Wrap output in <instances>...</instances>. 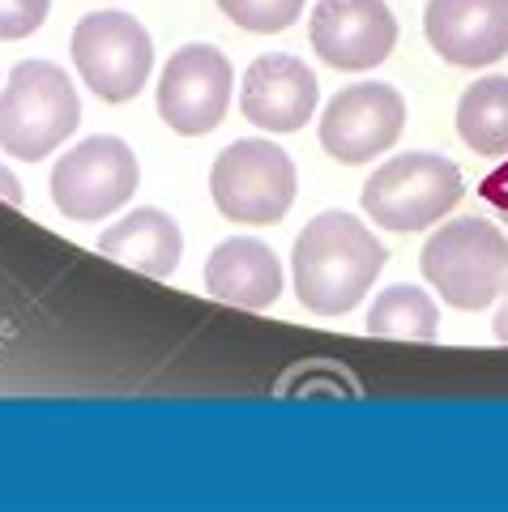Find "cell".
Listing matches in <instances>:
<instances>
[{"mask_svg": "<svg viewBox=\"0 0 508 512\" xmlns=\"http://www.w3.org/2000/svg\"><path fill=\"white\" fill-rule=\"evenodd\" d=\"M457 133L483 158L508 154V77L491 73L479 77L457 103Z\"/></svg>", "mask_w": 508, "mask_h": 512, "instance_id": "cell-15", "label": "cell"}, {"mask_svg": "<svg viewBox=\"0 0 508 512\" xmlns=\"http://www.w3.org/2000/svg\"><path fill=\"white\" fill-rule=\"evenodd\" d=\"M385 261V244L355 214H316L291 248L295 295L312 316H346L368 299Z\"/></svg>", "mask_w": 508, "mask_h": 512, "instance_id": "cell-1", "label": "cell"}, {"mask_svg": "<svg viewBox=\"0 0 508 512\" xmlns=\"http://www.w3.org/2000/svg\"><path fill=\"white\" fill-rule=\"evenodd\" d=\"M73 64L103 103H129L150 82L154 43L133 13L99 9L73 30Z\"/></svg>", "mask_w": 508, "mask_h": 512, "instance_id": "cell-6", "label": "cell"}, {"mask_svg": "<svg viewBox=\"0 0 508 512\" xmlns=\"http://www.w3.org/2000/svg\"><path fill=\"white\" fill-rule=\"evenodd\" d=\"M52 0H0V39L5 43H18L26 35H35L43 26Z\"/></svg>", "mask_w": 508, "mask_h": 512, "instance_id": "cell-18", "label": "cell"}, {"mask_svg": "<svg viewBox=\"0 0 508 512\" xmlns=\"http://www.w3.org/2000/svg\"><path fill=\"white\" fill-rule=\"evenodd\" d=\"M483 201L500 214V222L508 227V163H504V167H496V171H491L487 180H483Z\"/></svg>", "mask_w": 508, "mask_h": 512, "instance_id": "cell-19", "label": "cell"}, {"mask_svg": "<svg viewBox=\"0 0 508 512\" xmlns=\"http://www.w3.org/2000/svg\"><path fill=\"white\" fill-rule=\"evenodd\" d=\"M466 180L449 158L410 150L389 163H380L368 184H363V210L372 214L376 227L415 235L436 227L444 214H453V205L462 201Z\"/></svg>", "mask_w": 508, "mask_h": 512, "instance_id": "cell-4", "label": "cell"}, {"mask_svg": "<svg viewBox=\"0 0 508 512\" xmlns=\"http://www.w3.org/2000/svg\"><path fill=\"white\" fill-rule=\"evenodd\" d=\"M308 39L329 69L363 73L398 47V18L385 0H316Z\"/></svg>", "mask_w": 508, "mask_h": 512, "instance_id": "cell-10", "label": "cell"}, {"mask_svg": "<svg viewBox=\"0 0 508 512\" xmlns=\"http://www.w3.org/2000/svg\"><path fill=\"white\" fill-rule=\"evenodd\" d=\"M99 252L107 261L137 269V274L171 278L180 269V256H184V235H180V222L171 214L154 210V205H141V210L124 214L116 227H107L99 235Z\"/></svg>", "mask_w": 508, "mask_h": 512, "instance_id": "cell-14", "label": "cell"}, {"mask_svg": "<svg viewBox=\"0 0 508 512\" xmlns=\"http://www.w3.org/2000/svg\"><path fill=\"white\" fill-rule=\"evenodd\" d=\"M0 197H5L9 205H22V184L13 180L9 171H0Z\"/></svg>", "mask_w": 508, "mask_h": 512, "instance_id": "cell-20", "label": "cell"}, {"mask_svg": "<svg viewBox=\"0 0 508 512\" xmlns=\"http://www.w3.org/2000/svg\"><path fill=\"white\" fill-rule=\"evenodd\" d=\"M491 333H496V338L508 346V299L500 303V312H496V320H491Z\"/></svg>", "mask_w": 508, "mask_h": 512, "instance_id": "cell-21", "label": "cell"}, {"mask_svg": "<svg viewBox=\"0 0 508 512\" xmlns=\"http://www.w3.org/2000/svg\"><path fill=\"white\" fill-rule=\"evenodd\" d=\"M368 333L372 338H402V342H436L440 308L419 286H406V282L389 286V291H380L372 299Z\"/></svg>", "mask_w": 508, "mask_h": 512, "instance_id": "cell-16", "label": "cell"}, {"mask_svg": "<svg viewBox=\"0 0 508 512\" xmlns=\"http://www.w3.org/2000/svg\"><path fill=\"white\" fill-rule=\"evenodd\" d=\"M235 69L210 43H188L163 64L158 77V116L171 133L205 137L222 124L231 107Z\"/></svg>", "mask_w": 508, "mask_h": 512, "instance_id": "cell-8", "label": "cell"}, {"mask_svg": "<svg viewBox=\"0 0 508 512\" xmlns=\"http://www.w3.org/2000/svg\"><path fill=\"white\" fill-rule=\"evenodd\" d=\"M218 9L248 35H278L299 22L304 0H218Z\"/></svg>", "mask_w": 508, "mask_h": 512, "instance_id": "cell-17", "label": "cell"}, {"mask_svg": "<svg viewBox=\"0 0 508 512\" xmlns=\"http://www.w3.org/2000/svg\"><path fill=\"white\" fill-rule=\"evenodd\" d=\"M406 128V99L385 82H359L329 99L321 116V150L342 167H363L385 154Z\"/></svg>", "mask_w": 508, "mask_h": 512, "instance_id": "cell-9", "label": "cell"}, {"mask_svg": "<svg viewBox=\"0 0 508 512\" xmlns=\"http://www.w3.org/2000/svg\"><path fill=\"white\" fill-rule=\"evenodd\" d=\"M205 291L222 303H235V308L261 312L282 295V261L261 239H222L205 261Z\"/></svg>", "mask_w": 508, "mask_h": 512, "instance_id": "cell-13", "label": "cell"}, {"mask_svg": "<svg viewBox=\"0 0 508 512\" xmlns=\"http://www.w3.org/2000/svg\"><path fill=\"white\" fill-rule=\"evenodd\" d=\"M316 99H321L316 73L287 52L257 56L240 86L244 120L257 124L261 133H299L316 116Z\"/></svg>", "mask_w": 508, "mask_h": 512, "instance_id": "cell-12", "label": "cell"}, {"mask_svg": "<svg viewBox=\"0 0 508 512\" xmlns=\"http://www.w3.org/2000/svg\"><path fill=\"white\" fill-rule=\"evenodd\" d=\"M82 124V99L69 73L52 60H22L0 90V150L39 163L60 150Z\"/></svg>", "mask_w": 508, "mask_h": 512, "instance_id": "cell-3", "label": "cell"}, {"mask_svg": "<svg viewBox=\"0 0 508 512\" xmlns=\"http://www.w3.org/2000/svg\"><path fill=\"white\" fill-rule=\"evenodd\" d=\"M299 192L291 154L265 137H244L214 158L210 197L222 218L244 227H274L287 218Z\"/></svg>", "mask_w": 508, "mask_h": 512, "instance_id": "cell-5", "label": "cell"}, {"mask_svg": "<svg viewBox=\"0 0 508 512\" xmlns=\"http://www.w3.org/2000/svg\"><path fill=\"white\" fill-rule=\"evenodd\" d=\"M137 184V154L120 137H86L52 167V201L73 222H99L124 210Z\"/></svg>", "mask_w": 508, "mask_h": 512, "instance_id": "cell-7", "label": "cell"}, {"mask_svg": "<svg viewBox=\"0 0 508 512\" xmlns=\"http://www.w3.org/2000/svg\"><path fill=\"white\" fill-rule=\"evenodd\" d=\"M423 30L453 69H483L508 56V0H427Z\"/></svg>", "mask_w": 508, "mask_h": 512, "instance_id": "cell-11", "label": "cell"}, {"mask_svg": "<svg viewBox=\"0 0 508 512\" xmlns=\"http://www.w3.org/2000/svg\"><path fill=\"white\" fill-rule=\"evenodd\" d=\"M419 269L440 303L483 312L508 295V235L487 218H453L427 235Z\"/></svg>", "mask_w": 508, "mask_h": 512, "instance_id": "cell-2", "label": "cell"}]
</instances>
